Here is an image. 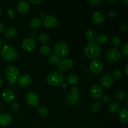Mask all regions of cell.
Segmentation results:
<instances>
[{
  "label": "cell",
  "instance_id": "obj_29",
  "mask_svg": "<svg viewBox=\"0 0 128 128\" xmlns=\"http://www.w3.org/2000/svg\"><path fill=\"white\" fill-rule=\"evenodd\" d=\"M108 110L112 113H115L118 112L119 110H120V106L117 102H112L109 106Z\"/></svg>",
  "mask_w": 128,
  "mask_h": 128
},
{
  "label": "cell",
  "instance_id": "obj_1",
  "mask_svg": "<svg viewBox=\"0 0 128 128\" xmlns=\"http://www.w3.org/2000/svg\"><path fill=\"white\" fill-rule=\"evenodd\" d=\"M102 50L101 46L96 42H91L85 46L84 53L87 58L92 60H96L101 55Z\"/></svg>",
  "mask_w": 128,
  "mask_h": 128
},
{
  "label": "cell",
  "instance_id": "obj_19",
  "mask_svg": "<svg viewBox=\"0 0 128 128\" xmlns=\"http://www.w3.org/2000/svg\"><path fill=\"white\" fill-rule=\"evenodd\" d=\"M128 109L126 108H122L120 109L119 110V113H118V117L119 120H120L122 123L127 124L128 122Z\"/></svg>",
  "mask_w": 128,
  "mask_h": 128
},
{
  "label": "cell",
  "instance_id": "obj_44",
  "mask_svg": "<svg viewBox=\"0 0 128 128\" xmlns=\"http://www.w3.org/2000/svg\"><path fill=\"white\" fill-rule=\"evenodd\" d=\"M124 71H125V74L126 75L128 74V64L127 63L125 66V68H124Z\"/></svg>",
  "mask_w": 128,
  "mask_h": 128
},
{
  "label": "cell",
  "instance_id": "obj_51",
  "mask_svg": "<svg viewBox=\"0 0 128 128\" xmlns=\"http://www.w3.org/2000/svg\"><path fill=\"white\" fill-rule=\"evenodd\" d=\"M1 8H0V16H1Z\"/></svg>",
  "mask_w": 128,
  "mask_h": 128
},
{
  "label": "cell",
  "instance_id": "obj_39",
  "mask_svg": "<svg viewBox=\"0 0 128 128\" xmlns=\"http://www.w3.org/2000/svg\"><path fill=\"white\" fill-rule=\"evenodd\" d=\"M11 108L13 111H18L20 109V106L18 102H13L11 104Z\"/></svg>",
  "mask_w": 128,
  "mask_h": 128
},
{
  "label": "cell",
  "instance_id": "obj_37",
  "mask_svg": "<svg viewBox=\"0 0 128 128\" xmlns=\"http://www.w3.org/2000/svg\"><path fill=\"white\" fill-rule=\"evenodd\" d=\"M87 2L92 6H96L101 4L102 2V0H88Z\"/></svg>",
  "mask_w": 128,
  "mask_h": 128
},
{
  "label": "cell",
  "instance_id": "obj_28",
  "mask_svg": "<svg viewBox=\"0 0 128 128\" xmlns=\"http://www.w3.org/2000/svg\"><path fill=\"white\" fill-rule=\"evenodd\" d=\"M60 60V58L58 57L56 55H50L48 57V62L50 65H56Z\"/></svg>",
  "mask_w": 128,
  "mask_h": 128
},
{
  "label": "cell",
  "instance_id": "obj_12",
  "mask_svg": "<svg viewBox=\"0 0 128 128\" xmlns=\"http://www.w3.org/2000/svg\"><path fill=\"white\" fill-rule=\"evenodd\" d=\"M26 101L29 105L31 106H36L39 103V96L36 92H29L26 95Z\"/></svg>",
  "mask_w": 128,
  "mask_h": 128
},
{
  "label": "cell",
  "instance_id": "obj_49",
  "mask_svg": "<svg viewBox=\"0 0 128 128\" xmlns=\"http://www.w3.org/2000/svg\"><path fill=\"white\" fill-rule=\"evenodd\" d=\"M1 47H2V40L0 38V50H1Z\"/></svg>",
  "mask_w": 128,
  "mask_h": 128
},
{
  "label": "cell",
  "instance_id": "obj_4",
  "mask_svg": "<svg viewBox=\"0 0 128 128\" xmlns=\"http://www.w3.org/2000/svg\"><path fill=\"white\" fill-rule=\"evenodd\" d=\"M53 51L54 55L58 57L65 58L70 53V48L68 45L64 42H58L54 46Z\"/></svg>",
  "mask_w": 128,
  "mask_h": 128
},
{
  "label": "cell",
  "instance_id": "obj_40",
  "mask_svg": "<svg viewBox=\"0 0 128 128\" xmlns=\"http://www.w3.org/2000/svg\"><path fill=\"white\" fill-rule=\"evenodd\" d=\"M120 30L122 31H126L128 30V24L126 23H122L120 26Z\"/></svg>",
  "mask_w": 128,
  "mask_h": 128
},
{
  "label": "cell",
  "instance_id": "obj_21",
  "mask_svg": "<svg viewBox=\"0 0 128 128\" xmlns=\"http://www.w3.org/2000/svg\"><path fill=\"white\" fill-rule=\"evenodd\" d=\"M96 40L98 44H104L108 41V36L104 33H100L96 36Z\"/></svg>",
  "mask_w": 128,
  "mask_h": 128
},
{
  "label": "cell",
  "instance_id": "obj_38",
  "mask_svg": "<svg viewBox=\"0 0 128 128\" xmlns=\"http://www.w3.org/2000/svg\"><path fill=\"white\" fill-rule=\"evenodd\" d=\"M6 14H7L8 16L10 18L13 19L15 17V14L14 11L12 10L11 8H8L6 10Z\"/></svg>",
  "mask_w": 128,
  "mask_h": 128
},
{
  "label": "cell",
  "instance_id": "obj_46",
  "mask_svg": "<svg viewBox=\"0 0 128 128\" xmlns=\"http://www.w3.org/2000/svg\"><path fill=\"white\" fill-rule=\"evenodd\" d=\"M121 1H122V3L124 4L126 6H128V0H122Z\"/></svg>",
  "mask_w": 128,
  "mask_h": 128
},
{
  "label": "cell",
  "instance_id": "obj_3",
  "mask_svg": "<svg viewBox=\"0 0 128 128\" xmlns=\"http://www.w3.org/2000/svg\"><path fill=\"white\" fill-rule=\"evenodd\" d=\"M64 75L60 71H52L50 72L47 77V82L52 86H59L63 82Z\"/></svg>",
  "mask_w": 128,
  "mask_h": 128
},
{
  "label": "cell",
  "instance_id": "obj_2",
  "mask_svg": "<svg viewBox=\"0 0 128 128\" xmlns=\"http://www.w3.org/2000/svg\"><path fill=\"white\" fill-rule=\"evenodd\" d=\"M1 54L2 58L7 61H14L18 57L17 51L9 44L3 46L1 51Z\"/></svg>",
  "mask_w": 128,
  "mask_h": 128
},
{
  "label": "cell",
  "instance_id": "obj_52",
  "mask_svg": "<svg viewBox=\"0 0 128 128\" xmlns=\"http://www.w3.org/2000/svg\"></svg>",
  "mask_w": 128,
  "mask_h": 128
},
{
  "label": "cell",
  "instance_id": "obj_9",
  "mask_svg": "<svg viewBox=\"0 0 128 128\" xmlns=\"http://www.w3.org/2000/svg\"><path fill=\"white\" fill-rule=\"evenodd\" d=\"M90 69L92 73H100L104 69L103 62L99 59L92 60L90 64Z\"/></svg>",
  "mask_w": 128,
  "mask_h": 128
},
{
  "label": "cell",
  "instance_id": "obj_16",
  "mask_svg": "<svg viewBox=\"0 0 128 128\" xmlns=\"http://www.w3.org/2000/svg\"><path fill=\"white\" fill-rule=\"evenodd\" d=\"M18 84L20 86H22V87H26L30 85V84L32 82V78H31V76L27 74L22 75L19 78L18 80Z\"/></svg>",
  "mask_w": 128,
  "mask_h": 128
},
{
  "label": "cell",
  "instance_id": "obj_11",
  "mask_svg": "<svg viewBox=\"0 0 128 128\" xmlns=\"http://www.w3.org/2000/svg\"><path fill=\"white\" fill-rule=\"evenodd\" d=\"M21 46L26 51H31L36 48V42L33 38H28L24 39L21 43Z\"/></svg>",
  "mask_w": 128,
  "mask_h": 128
},
{
  "label": "cell",
  "instance_id": "obj_25",
  "mask_svg": "<svg viewBox=\"0 0 128 128\" xmlns=\"http://www.w3.org/2000/svg\"><path fill=\"white\" fill-rule=\"evenodd\" d=\"M40 52L44 56H48L51 52V48L48 45H42L40 48Z\"/></svg>",
  "mask_w": 128,
  "mask_h": 128
},
{
  "label": "cell",
  "instance_id": "obj_27",
  "mask_svg": "<svg viewBox=\"0 0 128 128\" xmlns=\"http://www.w3.org/2000/svg\"><path fill=\"white\" fill-rule=\"evenodd\" d=\"M115 98L118 101H123V100H126L127 98V93L122 90L118 91L115 94Z\"/></svg>",
  "mask_w": 128,
  "mask_h": 128
},
{
  "label": "cell",
  "instance_id": "obj_30",
  "mask_svg": "<svg viewBox=\"0 0 128 128\" xmlns=\"http://www.w3.org/2000/svg\"><path fill=\"white\" fill-rule=\"evenodd\" d=\"M101 109V104L100 102H95L91 105V110L92 113H98Z\"/></svg>",
  "mask_w": 128,
  "mask_h": 128
},
{
  "label": "cell",
  "instance_id": "obj_24",
  "mask_svg": "<svg viewBox=\"0 0 128 128\" xmlns=\"http://www.w3.org/2000/svg\"><path fill=\"white\" fill-rule=\"evenodd\" d=\"M86 39L87 41H90V42H94V40L96 39V33L92 30H88L86 31V34H85Z\"/></svg>",
  "mask_w": 128,
  "mask_h": 128
},
{
  "label": "cell",
  "instance_id": "obj_32",
  "mask_svg": "<svg viewBox=\"0 0 128 128\" xmlns=\"http://www.w3.org/2000/svg\"><path fill=\"white\" fill-rule=\"evenodd\" d=\"M121 39L118 36H114L111 38V43H112V44L114 46H115V48L120 46V44H121Z\"/></svg>",
  "mask_w": 128,
  "mask_h": 128
},
{
  "label": "cell",
  "instance_id": "obj_8",
  "mask_svg": "<svg viewBox=\"0 0 128 128\" xmlns=\"http://www.w3.org/2000/svg\"><path fill=\"white\" fill-rule=\"evenodd\" d=\"M56 66L60 71H62V72H67L72 68L73 62L71 59L64 58L60 60Z\"/></svg>",
  "mask_w": 128,
  "mask_h": 128
},
{
  "label": "cell",
  "instance_id": "obj_43",
  "mask_svg": "<svg viewBox=\"0 0 128 128\" xmlns=\"http://www.w3.org/2000/svg\"><path fill=\"white\" fill-rule=\"evenodd\" d=\"M4 30V24L2 22H0V33L2 32Z\"/></svg>",
  "mask_w": 128,
  "mask_h": 128
},
{
  "label": "cell",
  "instance_id": "obj_13",
  "mask_svg": "<svg viewBox=\"0 0 128 128\" xmlns=\"http://www.w3.org/2000/svg\"><path fill=\"white\" fill-rule=\"evenodd\" d=\"M100 82L104 88H111L114 83V80L112 76L109 74H104L100 78Z\"/></svg>",
  "mask_w": 128,
  "mask_h": 128
},
{
  "label": "cell",
  "instance_id": "obj_48",
  "mask_svg": "<svg viewBox=\"0 0 128 128\" xmlns=\"http://www.w3.org/2000/svg\"><path fill=\"white\" fill-rule=\"evenodd\" d=\"M62 88H67V84L66 83H62Z\"/></svg>",
  "mask_w": 128,
  "mask_h": 128
},
{
  "label": "cell",
  "instance_id": "obj_18",
  "mask_svg": "<svg viewBox=\"0 0 128 128\" xmlns=\"http://www.w3.org/2000/svg\"><path fill=\"white\" fill-rule=\"evenodd\" d=\"M104 15L101 11H96L92 16V21L96 24H101L104 21Z\"/></svg>",
  "mask_w": 128,
  "mask_h": 128
},
{
  "label": "cell",
  "instance_id": "obj_22",
  "mask_svg": "<svg viewBox=\"0 0 128 128\" xmlns=\"http://www.w3.org/2000/svg\"><path fill=\"white\" fill-rule=\"evenodd\" d=\"M18 31L15 28L10 27L6 29L4 32V35L7 38H13L16 36Z\"/></svg>",
  "mask_w": 128,
  "mask_h": 128
},
{
  "label": "cell",
  "instance_id": "obj_7",
  "mask_svg": "<svg viewBox=\"0 0 128 128\" xmlns=\"http://www.w3.org/2000/svg\"><path fill=\"white\" fill-rule=\"evenodd\" d=\"M90 94L91 98L95 101L101 100L103 95L102 88L99 84H94L90 88Z\"/></svg>",
  "mask_w": 128,
  "mask_h": 128
},
{
  "label": "cell",
  "instance_id": "obj_14",
  "mask_svg": "<svg viewBox=\"0 0 128 128\" xmlns=\"http://www.w3.org/2000/svg\"><path fill=\"white\" fill-rule=\"evenodd\" d=\"M2 98L4 102H7V103H11L14 100V92L11 90H4L2 93Z\"/></svg>",
  "mask_w": 128,
  "mask_h": 128
},
{
  "label": "cell",
  "instance_id": "obj_20",
  "mask_svg": "<svg viewBox=\"0 0 128 128\" xmlns=\"http://www.w3.org/2000/svg\"><path fill=\"white\" fill-rule=\"evenodd\" d=\"M42 20L38 17H33L30 22V26L32 29H37L41 26Z\"/></svg>",
  "mask_w": 128,
  "mask_h": 128
},
{
  "label": "cell",
  "instance_id": "obj_34",
  "mask_svg": "<svg viewBox=\"0 0 128 128\" xmlns=\"http://www.w3.org/2000/svg\"><path fill=\"white\" fill-rule=\"evenodd\" d=\"M112 75H113L114 78L116 79V80H119V79H120L122 77V73L120 70H116L112 72Z\"/></svg>",
  "mask_w": 128,
  "mask_h": 128
},
{
  "label": "cell",
  "instance_id": "obj_47",
  "mask_svg": "<svg viewBox=\"0 0 128 128\" xmlns=\"http://www.w3.org/2000/svg\"><path fill=\"white\" fill-rule=\"evenodd\" d=\"M2 84H3V81H2V78L0 77V88L2 86Z\"/></svg>",
  "mask_w": 128,
  "mask_h": 128
},
{
  "label": "cell",
  "instance_id": "obj_35",
  "mask_svg": "<svg viewBox=\"0 0 128 128\" xmlns=\"http://www.w3.org/2000/svg\"><path fill=\"white\" fill-rule=\"evenodd\" d=\"M128 43H125L121 47V53L126 57H128Z\"/></svg>",
  "mask_w": 128,
  "mask_h": 128
},
{
  "label": "cell",
  "instance_id": "obj_41",
  "mask_svg": "<svg viewBox=\"0 0 128 128\" xmlns=\"http://www.w3.org/2000/svg\"><path fill=\"white\" fill-rule=\"evenodd\" d=\"M29 2L34 5H37L41 3L42 2V0H29Z\"/></svg>",
  "mask_w": 128,
  "mask_h": 128
},
{
  "label": "cell",
  "instance_id": "obj_33",
  "mask_svg": "<svg viewBox=\"0 0 128 128\" xmlns=\"http://www.w3.org/2000/svg\"><path fill=\"white\" fill-rule=\"evenodd\" d=\"M38 112L39 114L41 116H47L48 113V109L46 107H44V106H41L38 108Z\"/></svg>",
  "mask_w": 128,
  "mask_h": 128
},
{
  "label": "cell",
  "instance_id": "obj_23",
  "mask_svg": "<svg viewBox=\"0 0 128 128\" xmlns=\"http://www.w3.org/2000/svg\"><path fill=\"white\" fill-rule=\"evenodd\" d=\"M80 78L76 74H71L66 78V81L71 84H75L78 82Z\"/></svg>",
  "mask_w": 128,
  "mask_h": 128
},
{
  "label": "cell",
  "instance_id": "obj_42",
  "mask_svg": "<svg viewBox=\"0 0 128 128\" xmlns=\"http://www.w3.org/2000/svg\"><path fill=\"white\" fill-rule=\"evenodd\" d=\"M102 101L105 103H108L111 101V99H110V98L108 96H104L102 98Z\"/></svg>",
  "mask_w": 128,
  "mask_h": 128
},
{
  "label": "cell",
  "instance_id": "obj_45",
  "mask_svg": "<svg viewBox=\"0 0 128 128\" xmlns=\"http://www.w3.org/2000/svg\"><path fill=\"white\" fill-rule=\"evenodd\" d=\"M107 1L108 3H111V4H114V3H116L117 2V0H107Z\"/></svg>",
  "mask_w": 128,
  "mask_h": 128
},
{
  "label": "cell",
  "instance_id": "obj_50",
  "mask_svg": "<svg viewBox=\"0 0 128 128\" xmlns=\"http://www.w3.org/2000/svg\"><path fill=\"white\" fill-rule=\"evenodd\" d=\"M126 106H128V100L126 101Z\"/></svg>",
  "mask_w": 128,
  "mask_h": 128
},
{
  "label": "cell",
  "instance_id": "obj_31",
  "mask_svg": "<svg viewBox=\"0 0 128 128\" xmlns=\"http://www.w3.org/2000/svg\"><path fill=\"white\" fill-rule=\"evenodd\" d=\"M80 90L78 87L76 86H73L71 88V91H70V94L71 96L74 99H77L79 97L80 95Z\"/></svg>",
  "mask_w": 128,
  "mask_h": 128
},
{
  "label": "cell",
  "instance_id": "obj_17",
  "mask_svg": "<svg viewBox=\"0 0 128 128\" xmlns=\"http://www.w3.org/2000/svg\"><path fill=\"white\" fill-rule=\"evenodd\" d=\"M12 116L8 113H2L0 114V126H7L12 122Z\"/></svg>",
  "mask_w": 128,
  "mask_h": 128
},
{
  "label": "cell",
  "instance_id": "obj_36",
  "mask_svg": "<svg viewBox=\"0 0 128 128\" xmlns=\"http://www.w3.org/2000/svg\"><path fill=\"white\" fill-rule=\"evenodd\" d=\"M117 12L114 10H110L108 12V16L110 20H114V19H115L116 18V16H117Z\"/></svg>",
  "mask_w": 128,
  "mask_h": 128
},
{
  "label": "cell",
  "instance_id": "obj_10",
  "mask_svg": "<svg viewBox=\"0 0 128 128\" xmlns=\"http://www.w3.org/2000/svg\"><path fill=\"white\" fill-rule=\"evenodd\" d=\"M58 24V19L52 15H47L43 18L44 26L48 28H53Z\"/></svg>",
  "mask_w": 128,
  "mask_h": 128
},
{
  "label": "cell",
  "instance_id": "obj_15",
  "mask_svg": "<svg viewBox=\"0 0 128 128\" xmlns=\"http://www.w3.org/2000/svg\"><path fill=\"white\" fill-rule=\"evenodd\" d=\"M17 8L20 13L22 14H26L30 11V4H29V2L28 1H24V0H23V1H20L18 3Z\"/></svg>",
  "mask_w": 128,
  "mask_h": 128
},
{
  "label": "cell",
  "instance_id": "obj_5",
  "mask_svg": "<svg viewBox=\"0 0 128 128\" xmlns=\"http://www.w3.org/2000/svg\"><path fill=\"white\" fill-rule=\"evenodd\" d=\"M5 74L6 78L11 83H16L20 78V71L17 67L10 66L6 68L5 70Z\"/></svg>",
  "mask_w": 128,
  "mask_h": 128
},
{
  "label": "cell",
  "instance_id": "obj_6",
  "mask_svg": "<svg viewBox=\"0 0 128 128\" xmlns=\"http://www.w3.org/2000/svg\"><path fill=\"white\" fill-rule=\"evenodd\" d=\"M121 58V52L117 48H110L106 53V58L110 62H115Z\"/></svg>",
  "mask_w": 128,
  "mask_h": 128
},
{
  "label": "cell",
  "instance_id": "obj_26",
  "mask_svg": "<svg viewBox=\"0 0 128 128\" xmlns=\"http://www.w3.org/2000/svg\"><path fill=\"white\" fill-rule=\"evenodd\" d=\"M37 40L40 43H45L50 40V36L46 33H41L38 35Z\"/></svg>",
  "mask_w": 128,
  "mask_h": 128
}]
</instances>
